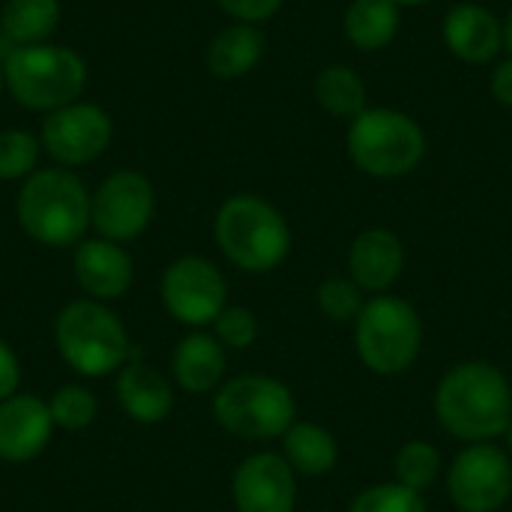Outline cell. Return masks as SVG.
I'll list each match as a JSON object with an SVG mask.
<instances>
[{"mask_svg":"<svg viewBox=\"0 0 512 512\" xmlns=\"http://www.w3.org/2000/svg\"><path fill=\"white\" fill-rule=\"evenodd\" d=\"M435 417L459 441L486 444L512 426V387L507 375L483 360L453 366L435 390Z\"/></svg>","mask_w":512,"mask_h":512,"instance_id":"obj_1","label":"cell"},{"mask_svg":"<svg viewBox=\"0 0 512 512\" xmlns=\"http://www.w3.org/2000/svg\"><path fill=\"white\" fill-rule=\"evenodd\" d=\"M93 195L69 168L33 171L15 201V216L21 231L54 249H66L84 240L90 228Z\"/></svg>","mask_w":512,"mask_h":512,"instance_id":"obj_2","label":"cell"},{"mask_svg":"<svg viewBox=\"0 0 512 512\" xmlns=\"http://www.w3.org/2000/svg\"><path fill=\"white\" fill-rule=\"evenodd\" d=\"M54 345L69 369L81 378H108L135 360L123 321L99 300H72L54 321Z\"/></svg>","mask_w":512,"mask_h":512,"instance_id":"obj_3","label":"cell"},{"mask_svg":"<svg viewBox=\"0 0 512 512\" xmlns=\"http://www.w3.org/2000/svg\"><path fill=\"white\" fill-rule=\"evenodd\" d=\"M216 246L246 273H270L291 252V228L285 216L258 195L228 198L213 222Z\"/></svg>","mask_w":512,"mask_h":512,"instance_id":"obj_4","label":"cell"},{"mask_svg":"<svg viewBox=\"0 0 512 512\" xmlns=\"http://www.w3.org/2000/svg\"><path fill=\"white\" fill-rule=\"evenodd\" d=\"M3 84L18 105L30 111H57L81 96L87 66L63 45H18L3 63Z\"/></svg>","mask_w":512,"mask_h":512,"instance_id":"obj_5","label":"cell"},{"mask_svg":"<svg viewBox=\"0 0 512 512\" xmlns=\"http://www.w3.org/2000/svg\"><path fill=\"white\" fill-rule=\"evenodd\" d=\"M348 156L351 162L378 180H393L411 174L426 156L423 126L396 108H366L348 126Z\"/></svg>","mask_w":512,"mask_h":512,"instance_id":"obj_6","label":"cell"},{"mask_svg":"<svg viewBox=\"0 0 512 512\" xmlns=\"http://www.w3.org/2000/svg\"><path fill=\"white\" fill-rule=\"evenodd\" d=\"M213 417L234 438L273 441L297 423V402L282 381L243 375L216 390Z\"/></svg>","mask_w":512,"mask_h":512,"instance_id":"obj_7","label":"cell"},{"mask_svg":"<svg viewBox=\"0 0 512 512\" xmlns=\"http://www.w3.org/2000/svg\"><path fill=\"white\" fill-rule=\"evenodd\" d=\"M354 324L357 354L375 375H402L420 357L423 321L408 300L390 294L372 297Z\"/></svg>","mask_w":512,"mask_h":512,"instance_id":"obj_8","label":"cell"},{"mask_svg":"<svg viewBox=\"0 0 512 512\" xmlns=\"http://www.w3.org/2000/svg\"><path fill=\"white\" fill-rule=\"evenodd\" d=\"M159 294H162L165 312L177 324L195 327V330L213 324L219 312L228 306V282L222 270L201 255L177 258L162 273Z\"/></svg>","mask_w":512,"mask_h":512,"instance_id":"obj_9","label":"cell"},{"mask_svg":"<svg viewBox=\"0 0 512 512\" xmlns=\"http://www.w3.org/2000/svg\"><path fill=\"white\" fill-rule=\"evenodd\" d=\"M156 213L153 183L138 171H114L90 201V225L111 243H129L147 231Z\"/></svg>","mask_w":512,"mask_h":512,"instance_id":"obj_10","label":"cell"},{"mask_svg":"<svg viewBox=\"0 0 512 512\" xmlns=\"http://www.w3.org/2000/svg\"><path fill=\"white\" fill-rule=\"evenodd\" d=\"M447 492L462 512H498L512 495V459L492 441L468 444L450 465Z\"/></svg>","mask_w":512,"mask_h":512,"instance_id":"obj_11","label":"cell"},{"mask_svg":"<svg viewBox=\"0 0 512 512\" xmlns=\"http://www.w3.org/2000/svg\"><path fill=\"white\" fill-rule=\"evenodd\" d=\"M111 117L90 102H72L51 111L42 123V147L60 165H87L111 144Z\"/></svg>","mask_w":512,"mask_h":512,"instance_id":"obj_12","label":"cell"},{"mask_svg":"<svg viewBox=\"0 0 512 512\" xmlns=\"http://www.w3.org/2000/svg\"><path fill=\"white\" fill-rule=\"evenodd\" d=\"M231 495L237 512H294V468L279 453H255L234 471Z\"/></svg>","mask_w":512,"mask_h":512,"instance_id":"obj_13","label":"cell"},{"mask_svg":"<svg viewBox=\"0 0 512 512\" xmlns=\"http://www.w3.org/2000/svg\"><path fill=\"white\" fill-rule=\"evenodd\" d=\"M54 420L48 402L30 393H15L0 402V462H33L51 441Z\"/></svg>","mask_w":512,"mask_h":512,"instance_id":"obj_14","label":"cell"},{"mask_svg":"<svg viewBox=\"0 0 512 512\" xmlns=\"http://www.w3.org/2000/svg\"><path fill=\"white\" fill-rule=\"evenodd\" d=\"M72 270H75L81 291L99 303L120 300L132 288V279H135V264L129 252L120 243H111L105 237L81 240L72 255Z\"/></svg>","mask_w":512,"mask_h":512,"instance_id":"obj_15","label":"cell"},{"mask_svg":"<svg viewBox=\"0 0 512 512\" xmlns=\"http://www.w3.org/2000/svg\"><path fill=\"white\" fill-rule=\"evenodd\" d=\"M444 42L465 63H489L504 48V21L480 3H459L444 18Z\"/></svg>","mask_w":512,"mask_h":512,"instance_id":"obj_16","label":"cell"},{"mask_svg":"<svg viewBox=\"0 0 512 512\" xmlns=\"http://www.w3.org/2000/svg\"><path fill=\"white\" fill-rule=\"evenodd\" d=\"M405 267L402 240L390 228H366L354 237L348 252L351 279L372 294H384Z\"/></svg>","mask_w":512,"mask_h":512,"instance_id":"obj_17","label":"cell"},{"mask_svg":"<svg viewBox=\"0 0 512 512\" xmlns=\"http://www.w3.org/2000/svg\"><path fill=\"white\" fill-rule=\"evenodd\" d=\"M117 402L129 420L141 426H156L171 414L174 390L162 372L135 357L117 372Z\"/></svg>","mask_w":512,"mask_h":512,"instance_id":"obj_18","label":"cell"},{"mask_svg":"<svg viewBox=\"0 0 512 512\" xmlns=\"http://www.w3.org/2000/svg\"><path fill=\"white\" fill-rule=\"evenodd\" d=\"M225 348L216 336L210 333H189L177 342L174 357H171V372L180 384V390L186 393H213L219 390L222 378H225Z\"/></svg>","mask_w":512,"mask_h":512,"instance_id":"obj_19","label":"cell"},{"mask_svg":"<svg viewBox=\"0 0 512 512\" xmlns=\"http://www.w3.org/2000/svg\"><path fill=\"white\" fill-rule=\"evenodd\" d=\"M264 54V33L255 24H231L207 48V69L216 78L234 81L249 75Z\"/></svg>","mask_w":512,"mask_h":512,"instance_id":"obj_20","label":"cell"},{"mask_svg":"<svg viewBox=\"0 0 512 512\" xmlns=\"http://www.w3.org/2000/svg\"><path fill=\"white\" fill-rule=\"evenodd\" d=\"M399 6L393 0H351L345 9V36L360 51H381L399 33Z\"/></svg>","mask_w":512,"mask_h":512,"instance_id":"obj_21","label":"cell"},{"mask_svg":"<svg viewBox=\"0 0 512 512\" xmlns=\"http://www.w3.org/2000/svg\"><path fill=\"white\" fill-rule=\"evenodd\" d=\"M282 450H285L282 456L294 468V474H306V477H324L339 462L336 438L315 423H294L282 435Z\"/></svg>","mask_w":512,"mask_h":512,"instance_id":"obj_22","label":"cell"},{"mask_svg":"<svg viewBox=\"0 0 512 512\" xmlns=\"http://www.w3.org/2000/svg\"><path fill=\"white\" fill-rule=\"evenodd\" d=\"M315 102L333 117L354 120L366 111V81L357 69L330 63L315 75Z\"/></svg>","mask_w":512,"mask_h":512,"instance_id":"obj_23","label":"cell"},{"mask_svg":"<svg viewBox=\"0 0 512 512\" xmlns=\"http://www.w3.org/2000/svg\"><path fill=\"white\" fill-rule=\"evenodd\" d=\"M60 21L57 0H6L0 27L15 45H42Z\"/></svg>","mask_w":512,"mask_h":512,"instance_id":"obj_24","label":"cell"},{"mask_svg":"<svg viewBox=\"0 0 512 512\" xmlns=\"http://www.w3.org/2000/svg\"><path fill=\"white\" fill-rule=\"evenodd\" d=\"M393 471H396V483H402L405 489L423 495L426 489L435 486V480L441 474V453L429 441H408L396 453Z\"/></svg>","mask_w":512,"mask_h":512,"instance_id":"obj_25","label":"cell"},{"mask_svg":"<svg viewBox=\"0 0 512 512\" xmlns=\"http://www.w3.org/2000/svg\"><path fill=\"white\" fill-rule=\"evenodd\" d=\"M48 411H51L54 429L84 432L87 426H93L99 405H96V396L87 387H81V384H63L48 399Z\"/></svg>","mask_w":512,"mask_h":512,"instance_id":"obj_26","label":"cell"},{"mask_svg":"<svg viewBox=\"0 0 512 512\" xmlns=\"http://www.w3.org/2000/svg\"><path fill=\"white\" fill-rule=\"evenodd\" d=\"M318 309L336 321V324H345V321H357L366 300H363V288L354 282V279H345V276H330L318 285Z\"/></svg>","mask_w":512,"mask_h":512,"instance_id":"obj_27","label":"cell"},{"mask_svg":"<svg viewBox=\"0 0 512 512\" xmlns=\"http://www.w3.org/2000/svg\"><path fill=\"white\" fill-rule=\"evenodd\" d=\"M42 141L24 129L0 132V180H21L36 171Z\"/></svg>","mask_w":512,"mask_h":512,"instance_id":"obj_28","label":"cell"},{"mask_svg":"<svg viewBox=\"0 0 512 512\" xmlns=\"http://www.w3.org/2000/svg\"><path fill=\"white\" fill-rule=\"evenodd\" d=\"M351 512H426V501L423 495L393 480L360 492L351 504Z\"/></svg>","mask_w":512,"mask_h":512,"instance_id":"obj_29","label":"cell"},{"mask_svg":"<svg viewBox=\"0 0 512 512\" xmlns=\"http://www.w3.org/2000/svg\"><path fill=\"white\" fill-rule=\"evenodd\" d=\"M213 336L222 342V348L246 351L258 339V318L246 306H225L213 321Z\"/></svg>","mask_w":512,"mask_h":512,"instance_id":"obj_30","label":"cell"},{"mask_svg":"<svg viewBox=\"0 0 512 512\" xmlns=\"http://www.w3.org/2000/svg\"><path fill=\"white\" fill-rule=\"evenodd\" d=\"M231 18L243 21V24H258V21H267L273 18L285 0H216Z\"/></svg>","mask_w":512,"mask_h":512,"instance_id":"obj_31","label":"cell"},{"mask_svg":"<svg viewBox=\"0 0 512 512\" xmlns=\"http://www.w3.org/2000/svg\"><path fill=\"white\" fill-rule=\"evenodd\" d=\"M21 384V363L18 354L12 351V345L6 339H0V402H6L9 396L18 393Z\"/></svg>","mask_w":512,"mask_h":512,"instance_id":"obj_32","label":"cell"},{"mask_svg":"<svg viewBox=\"0 0 512 512\" xmlns=\"http://www.w3.org/2000/svg\"><path fill=\"white\" fill-rule=\"evenodd\" d=\"M489 87H492V96H495L501 105L512 108V57L510 60H504V63H498V69L492 72Z\"/></svg>","mask_w":512,"mask_h":512,"instance_id":"obj_33","label":"cell"},{"mask_svg":"<svg viewBox=\"0 0 512 512\" xmlns=\"http://www.w3.org/2000/svg\"><path fill=\"white\" fill-rule=\"evenodd\" d=\"M504 48L512 54V9L507 12V18H504Z\"/></svg>","mask_w":512,"mask_h":512,"instance_id":"obj_34","label":"cell"},{"mask_svg":"<svg viewBox=\"0 0 512 512\" xmlns=\"http://www.w3.org/2000/svg\"><path fill=\"white\" fill-rule=\"evenodd\" d=\"M393 3L402 9V6H429V3H435V0H393Z\"/></svg>","mask_w":512,"mask_h":512,"instance_id":"obj_35","label":"cell"},{"mask_svg":"<svg viewBox=\"0 0 512 512\" xmlns=\"http://www.w3.org/2000/svg\"><path fill=\"white\" fill-rule=\"evenodd\" d=\"M507 447H510V456H512V426L507 429Z\"/></svg>","mask_w":512,"mask_h":512,"instance_id":"obj_36","label":"cell"},{"mask_svg":"<svg viewBox=\"0 0 512 512\" xmlns=\"http://www.w3.org/2000/svg\"><path fill=\"white\" fill-rule=\"evenodd\" d=\"M0 87H3V63H0Z\"/></svg>","mask_w":512,"mask_h":512,"instance_id":"obj_37","label":"cell"}]
</instances>
